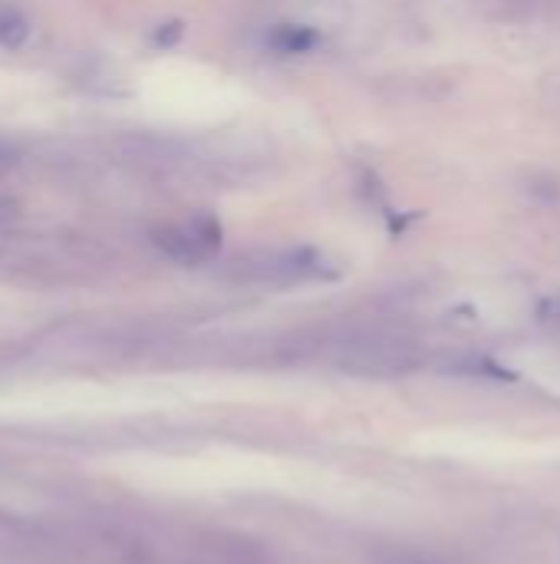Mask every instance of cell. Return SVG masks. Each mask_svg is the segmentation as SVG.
Masks as SVG:
<instances>
[{
  "label": "cell",
  "instance_id": "1",
  "mask_svg": "<svg viewBox=\"0 0 560 564\" xmlns=\"http://www.w3.org/2000/svg\"><path fill=\"white\" fill-rule=\"evenodd\" d=\"M337 367L353 377H370V380H389V377H406L419 367V354L413 344L386 337V334H370V337H353L333 354Z\"/></svg>",
  "mask_w": 560,
  "mask_h": 564
},
{
  "label": "cell",
  "instance_id": "2",
  "mask_svg": "<svg viewBox=\"0 0 560 564\" xmlns=\"http://www.w3.org/2000/svg\"><path fill=\"white\" fill-rule=\"evenodd\" d=\"M323 271V258L310 248H271L234 261V274L254 284H290L307 281Z\"/></svg>",
  "mask_w": 560,
  "mask_h": 564
},
{
  "label": "cell",
  "instance_id": "3",
  "mask_svg": "<svg viewBox=\"0 0 560 564\" xmlns=\"http://www.w3.org/2000/svg\"><path fill=\"white\" fill-rule=\"evenodd\" d=\"M155 245L178 264H201L208 261L221 245V225L215 215L198 212L182 225H162L155 228Z\"/></svg>",
  "mask_w": 560,
  "mask_h": 564
},
{
  "label": "cell",
  "instance_id": "4",
  "mask_svg": "<svg viewBox=\"0 0 560 564\" xmlns=\"http://www.w3.org/2000/svg\"><path fill=\"white\" fill-rule=\"evenodd\" d=\"M267 43L277 50V53H307L320 43V36L310 30V26H297V23H281L271 30Z\"/></svg>",
  "mask_w": 560,
  "mask_h": 564
},
{
  "label": "cell",
  "instance_id": "5",
  "mask_svg": "<svg viewBox=\"0 0 560 564\" xmlns=\"http://www.w3.org/2000/svg\"><path fill=\"white\" fill-rule=\"evenodd\" d=\"M376 564H452L436 558V555H422V552H413V549H386L376 555Z\"/></svg>",
  "mask_w": 560,
  "mask_h": 564
},
{
  "label": "cell",
  "instance_id": "6",
  "mask_svg": "<svg viewBox=\"0 0 560 564\" xmlns=\"http://www.w3.org/2000/svg\"><path fill=\"white\" fill-rule=\"evenodd\" d=\"M23 33H26V26H23V20H20L17 13H7V17L0 20V40H3L7 46H17V43L23 40Z\"/></svg>",
  "mask_w": 560,
  "mask_h": 564
},
{
  "label": "cell",
  "instance_id": "7",
  "mask_svg": "<svg viewBox=\"0 0 560 564\" xmlns=\"http://www.w3.org/2000/svg\"><path fill=\"white\" fill-rule=\"evenodd\" d=\"M0 218H3V212H0Z\"/></svg>",
  "mask_w": 560,
  "mask_h": 564
}]
</instances>
